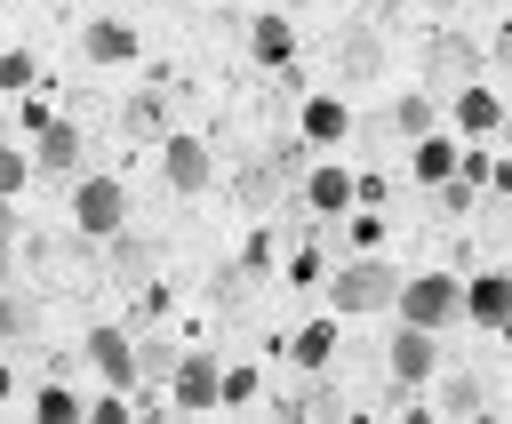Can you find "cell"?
<instances>
[{
	"label": "cell",
	"mask_w": 512,
	"mask_h": 424,
	"mask_svg": "<svg viewBox=\"0 0 512 424\" xmlns=\"http://www.w3.org/2000/svg\"><path fill=\"white\" fill-rule=\"evenodd\" d=\"M120 120H128V136H152V128H160V96H128Z\"/></svg>",
	"instance_id": "obj_29"
},
{
	"label": "cell",
	"mask_w": 512,
	"mask_h": 424,
	"mask_svg": "<svg viewBox=\"0 0 512 424\" xmlns=\"http://www.w3.org/2000/svg\"><path fill=\"white\" fill-rule=\"evenodd\" d=\"M24 176H32V160H24V152L0 136V200H16V192H24Z\"/></svg>",
	"instance_id": "obj_28"
},
{
	"label": "cell",
	"mask_w": 512,
	"mask_h": 424,
	"mask_svg": "<svg viewBox=\"0 0 512 424\" xmlns=\"http://www.w3.org/2000/svg\"><path fill=\"white\" fill-rule=\"evenodd\" d=\"M488 184H496V192H512V160H504V168H488Z\"/></svg>",
	"instance_id": "obj_36"
},
{
	"label": "cell",
	"mask_w": 512,
	"mask_h": 424,
	"mask_svg": "<svg viewBox=\"0 0 512 424\" xmlns=\"http://www.w3.org/2000/svg\"><path fill=\"white\" fill-rule=\"evenodd\" d=\"M384 128L416 144L424 128H440V96H424V88H408V96H392V112H384Z\"/></svg>",
	"instance_id": "obj_15"
},
{
	"label": "cell",
	"mask_w": 512,
	"mask_h": 424,
	"mask_svg": "<svg viewBox=\"0 0 512 424\" xmlns=\"http://www.w3.org/2000/svg\"><path fill=\"white\" fill-rule=\"evenodd\" d=\"M104 240H112V272H120V280H136V272H144V256H152V248H144V240H136V232H128V224H120V232H104Z\"/></svg>",
	"instance_id": "obj_25"
},
{
	"label": "cell",
	"mask_w": 512,
	"mask_h": 424,
	"mask_svg": "<svg viewBox=\"0 0 512 424\" xmlns=\"http://www.w3.org/2000/svg\"><path fill=\"white\" fill-rule=\"evenodd\" d=\"M80 160H88V144H80V128H72V120L32 128V168H40V176H72Z\"/></svg>",
	"instance_id": "obj_10"
},
{
	"label": "cell",
	"mask_w": 512,
	"mask_h": 424,
	"mask_svg": "<svg viewBox=\"0 0 512 424\" xmlns=\"http://www.w3.org/2000/svg\"><path fill=\"white\" fill-rule=\"evenodd\" d=\"M168 368H176V344L144 336V344H136V384H168Z\"/></svg>",
	"instance_id": "obj_24"
},
{
	"label": "cell",
	"mask_w": 512,
	"mask_h": 424,
	"mask_svg": "<svg viewBox=\"0 0 512 424\" xmlns=\"http://www.w3.org/2000/svg\"><path fill=\"white\" fill-rule=\"evenodd\" d=\"M80 416H96V424H120V416H128V392H112V400H80Z\"/></svg>",
	"instance_id": "obj_33"
},
{
	"label": "cell",
	"mask_w": 512,
	"mask_h": 424,
	"mask_svg": "<svg viewBox=\"0 0 512 424\" xmlns=\"http://www.w3.org/2000/svg\"><path fill=\"white\" fill-rule=\"evenodd\" d=\"M344 128H352L344 96H304V112H296V136H304V144H320V152H328V144H336Z\"/></svg>",
	"instance_id": "obj_14"
},
{
	"label": "cell",
	"mask_w": 512,
	"mask_h": 424,
	"mask_svg": "<svg viewBox=\"0 0 512 424\" xmlns=\"http://www.w3.org/2000/svg\"><path fill=\"white\" fill-rule=\"evenodd\" d=\"M216 376H224V368H216L208 352H176V368H168V384H176L168 408H176V416H208V408H216Z\"/></svg>",
	"instance_id": "obj_7"
},
{
	"label": "cell",
	"mask_w": 512,
	"mask_h": 424,
	"mask_svg": "<svg viewBox=\"0 0 512 424\" xmlns=\"http://www.w3.org/2000/svg\"><path fill=\"white\" fill-rule=\"evenodd\" d=\"M8 280H16V256H8V240H0V288H8Z\"/></svg>",
	"instance_id": "obj_37"
},
{
	"label": "cell",
	"mask_w": 512,
	"mask_h": 424,
	"mask_svg": "<svg viewBox=\"0 0 512 424\" xmlns=\"http://www.w3.org/2000/svg\"><path fill=\"white\" fill-rule=\"evenodd\" d=\"M448 112H456V136H496V120H504V104H496L480 80H464V88L448 96Z\"/></svg>",
	"instance_id": "obj_13"
},
{
	"label": "cell",
	"mask_w": 512,
	"mask_h": 424,
	"mask_svg": "<svg viewBox=\"0 0 512 424\" xmlns=\"http://www.w3.org/2000/svg\"><path fill=\"white\" fill-rule=\"evenodd\" d=\"M464 320H480V328H512V272H480V280H464Z\"/></svg>",
	"instance_id": "obj_11"
},
{
	"label": "cell",
	"mask_w": 512,
	"mask_h": 424,
	"mask_svg": "<svg viewBox=\"0 0 512 424\" xmlns=\"http://www.w3.org/2000/svg\"><path fill=\"white\" fill-rule=\"evenodd\" d=\"M496 64H512V32H504V40H496Z\"/></svg>",
	"instance_id": "obj_39"
},
{
	"label": "cell",
	"mask_w": 512,
	"mask_h": 424,
	"mask_svg": "<svg viewBox=\"0 0 512 424\" xmlns=\"http://www.w3.org/2000/svg\"><path fill=\"white\" fill-rule=\"evenodd\" d=\"M80 56H88V64H136V24L96 16V24L80 32Z\"/></svg>",
	"instance_id": "obj_12"
},
{
	"label": "cell",
	"mask_w": 512,
	"mask_h": 424,
	"mask_svg": "<svg viewBox=\"0 0 512 424\" xmlns=\"http://www.w3.org/2000/svg\"><path fill=\"white\" fill-rule=\"evenodd\" d=\"M384 376L392 384H432L440 376V344H432V328H416V320H392V336H384Z\"/></svg>",
	"instance_id": "obj_5"
},
{
	"label": "cell",
	"mask_w": 512,
	"mask_h": 424,
	"mask_svg": "<svg viewBox=\"0 0 512 424\" xmlns=\"http://www.w3.org/2000/svg\"><path fill=\"white\" fill-rule=\"evenodd\" d=\"M376 8H384V0H376Z\"/></svg>",
	"instance_id": "obj_42"
},
{
	"label": "cell",
	"mask_w": 512,
	"mask_h": 424,
	"mask_svg": "<svg viewBox=\"0 0 512 424\" xmlns=\"http://www.w3.org/2000/svg\"><path fill=\"white\" fill-rule=\"evenodd\" d=\"M392 288H400V272H392V256H352L336 280H328V312H344V320H368V312H392Z\"/></svg>",
	"instance_id": "obj_1"
},
{
	"label": "cell",
	"mask_w": 512,
	"mask_h": 424,
	"mask_svg": "<svg viewBox=\"0 0 512 424\" xmlns=\"http://www.w3.org/2000/svg\"><path fill=\"white\" fill-rule=\"evenodd\" d=\"M88 360H96V376H104V384L136 392V344H128V328L96 320V328H88Z\"/></svg>",
	"instance_id": "obj_9"
},
{
	"label": "cell",
	"mask_w": 512,
	"mask_h": 424,
	"mask_svg": "<svg viewBox=\"0 0 512 424\" xmlns=\"http://www.w3.org/2000/svg\"><path fill=\"white\" fill-rule=\"evenodd\" d=\"M496 136H504V144H512V104H504V120H496Z\"/></svg>",
	"instance_id": "obj_40"
},
{
	"label": "cell",
	"mask_w": 512,
	"mask_h": 424,
	"mask_svg": "<svg viewBox=\"0 0 512 424\" xmlns=\"http://www.w3.org/2000/svg\"><path fill=\"white\" fill-rule=\"evenodd\" d=\"M8 88H32V56H24V48L0 56V96H8Z\"/></svg>",
	"instance_id": "obj_30"
},
{
	"label": "cell",
	"mask_w": 512,
	"mask_h": 424,
	"mask_svg": "<svg viewBox=\"0 0 512 424\" xmlns=\"http://www.w3.org/2000/svg\"><path fill=\"white\" fill-rule=\"evenodd\" d=\"M280 184H288V176H280V160L264 152V160H248V168H240V192H232V200H240V208H272V200H280Z\"/></svg>",
	"instance_id": "obj_19"
},
{
	"label": "cell",
	"mask_w": 512,
	"mask_h": 424,
	"mask_svg": "<svg viewBox=\"0 0 512 424\" xmlns=\"http://www.w3.org/2000/svg\"><path fill=\"white\" fill-rule=\"evenodd\" d=\"M40 336V304L24 288H0V344H32Z\"/></svg>",
	"instance_id": "obj_20"
},
{
	"label": "cell",
	"mask_w": 512,
	"mask_h": 424,
	"mask_svg": "<svg viewBox=\"0 0 512 424\" xmlns=\"http://www.w3.org/2000/svg\"><path fill=\"white\" fill-rule=\"evenodd\" d=\"M288 352H296V368H328V352H336V328H328V320H304Z\"/></svg>",
	"instance_id": "obj_22"
},
{
	"label": "cell",
	"mask_w": 512,
	"mask_h": 424,
	"mask_svg": "<svg viewBox=\"0 0 512 424\" xmlns=\"http://www.w3.org/2000/svg\"><path fill=\"white\" fill-rule=\"evenodd\" d=\"M392 312L440 336L448 320H464V288H456V272H416V280H400V288H392Z\"/></svg>",
	"instance_id": "obj_3"
},
{
	"label": "cell",
	"mask_w": 512,
	"mask_h": 424,
	"mask_svg": "<svg viewBox=\"0 0 512 424\" xmlns=\"http://www.w3.org/2000/svg\"><path fill=\"white\" fill-rule=\"evenodd\" d=\"M160 176H168L176 200H200L208 176H216V168H208V144H200V136H168V144H160Z\"/></svg>",
	"instance_id": "obj_8"
},
{
	"label": "cell",
	"mask_w": 512,
	"mask_h": 424,
	"mask_svg": "<svg viewBox=\"0 0 512 424\" xmlns=\"http://www.w3.org/2000/svg\"><path fill=\"white\" fill-rule=\"evenodd\" d=\"M8 392H16V368H8V360H0V400H8Z\"/></svg>",
	"instance_id": "obj_38"
},
{
	"label": "cell",
	"mask_w": 512,
	"mask_h": 424,
	"mask_svg": "<svg viewBox=\"0 0 512 424\" xmlns=\"http://www.w3.org/2000/svg\"><path fill=\"white\" fill-rule=\"evenodd\" d=\"M328 72H336L344 88H368V80L384 72V40H376V24H344V32L328 40Z\"/></svg>",
	"instance_id": "obj_6"
},
{
	"label": "cell",
	"mask_w": 512,
	"mask_h": 424,
	"mask_svg": "<svg viewBox=\"0 0 512 424\" xmlns=\"http://www.w3.org/2000/svg\"><path fill=\"white\" fill-rule=\"evenodd\" d=\"M256 400H264V376L256 368H224L216 376V408H256Z\"/></svg>",
	"instance_id": "obj_23"
},
{
	"label": "cell",
	"mask_w": 512,
	"mask_h": 424,
	"mask_svg": "<svg viewBox=\"0 0 512 424\" xmlns=\"http://www.w3.org/2000/svg\"><path fill=\"white\" fill-rule=\"evenodd\" d=\"M480 72H488V48H480L472 32H432V40H424V96L448 104V96H456L464 80H480Z\"/></svg>",
	"instance_id": "obj_2"
},
{
	"label": "cell",
	"mask_w": 512,
	"mask_h": 424,
	"mask_svg": "<svg viewBox=\"0 0 512 424\" xmlns=\"http://www.w3.org/2000/svg\"><path fill=\"white\" fill-rule=\"evenodd\" d=\"M424 8H456V0H424Z\"/></svg>",
	"instance_id": "obj_41"
},
{
	"label": "cell",
	"mask_w": 512,
	"mask_h": 424,
	"mask_svg": "<svg viewBox=\"0 0 512 424\" xmlns=\"http://www.w3.org/2000/svg\"><path fill=\"white\" fill-rule=\"evenodd\" d=\"M272 160H280V176H304V136H280Z\"/></svg>",
	"instance_id": "obj_32"
},
{
	"label": "cell",
	"mask_w": 512,
	"mask_h": 424,
	"mask_svg": "<svg viewBox=\"0 0 512 424\" xmlns=\"http://www.w3.org/2000/svg\"><path fill=\"white\" fill-rule=\"evenodd\" d=\"M304 200H312L320 216H344V208H352V176L320 160V168H304Z\"/></svg>",
	"instance_id": "obj_18"
},
{
	"label": "cell",
	"mask_w": 512,
	"mask_h": 424,
	"mask_svg": "<svg viewBox=\"0 0 512 424\" xmlns=\"http://www.w3.org/2000/svg\"><path fill=\"white\" fill-rule=\"evenodd\" d=\"M0 240L16 248V208H8V200H0Z\"/></svg>",
	"instance_id": "obj_35"
},
{
	"label": "cell",
	"mask_w": 512,
	"mask_h": 424,
	"mask_svg": "<svg viewBox=\"0 0 512 424\" xmlns=\"http://www.w3.org/2000/svg\"><path fill=\"white\" fill-rule=\"evenodd\" d=\"M416 176H424V184H448V176H456V144H448L440 128L416 136Z\"/></svg>",
	"instance_id": "obj_21"
},
{
	"label": "cell",
	"mask_w": 512,
	"mask_h": 424,
	"mask_svg": "<svg viewBox=\"0 0 512 424\" xmlns=\"http://www.w3.org/2000/svg\"><path fill=\"white\" fill-rule=\"evenodd\" d=\"M248 48H256V64L288 72V56H296V32H288V16H256V24H248Z\"/></svg>",
	"instance_id": "obj_17"
},
{
	"label": "cell",
	"mask_w": 512,
	"mask_h": 424,
	"mask_svg": "<svg viewBox=\"0 0 512 424\" xmlns=\"http://www.w3.org/2000/svg\"><path fill=\"white\" fill-rule=\"evenodd\" d=\"M32 416H40V424H80V400H72L64 384H48V392L32 400Z\"/></svg>",
	"instance_id": "obj_26"
},
{
	"label": "cell",
	"mask_w": 512,
	"mask_h": 424,
	"mask_svg": "<svg viewBox=\"0 0 512 424\" xmlns=\"http://www.w3.org/2000/svg\"><path fill=\"white\" fill-rule=\"evenodd\" d=\"M128 224V184L120 176H80V192H72V232L80 240H104V232H120Z\"/></svg>",
	"instance_id": "obj_4"
},
{
	"label": "cell",
	"mask_w": 512,
	"mask_h": 424,
	"mask_svg": "<svg viewBox=\"0 0 512 424\" xmlns=\"http://www.w3.org/2000/svg\"><path fill=\"white\" fill-rule=\"evenodd\" d=\"M352 200L360 208H384V176H352Z\"/></svg>",
	"instance_id": "obj_34"
},
{
	"label": "cell",
	"mask_w": 512,
	"mask_h": 424,
	"mask_svg": "<svg viewBox=\"0 0 512 424\" xmlns=\"http://www.w3.org/2000/svg\"><path fill=\"white\" fill-rule=\"evenodd\" d=\"M432 416H488V376H448L440 392H432Z\"/></svg>",
	"instance_id": "obj_16"
},
{
	"label": "cell",
	"mask_w": 512,
	"mask_h": 424,
	"mask_svg": "<svg viewBox=\"0 0 512 424\" xmlns=\"http://www.w3.org/2000/svg\"><path fill=\"white\" fill-rule=\"evenodd\" d=\"M48 120H56V112H48V96H24V104H16V128H24V136H32V128H48Z\"/></svg>",
	"instance_id": "obj_31"
},
{
	"label": "cell",
	"mask_w": 512,
	"mask_h": 424,
	"mask_svg": "<svg viewBox=\"0 0 512 424\" xmlns=\"http://www.w3.org/2000/svg\"><path fill=\"white\" fill-rule=\"evenodd\" d=\"M280 416H288V424H296V416H344V400L320 384V392H304V400H280Z\"/></svg>",
	"instance_id": "obj_27"
}]
</instances>
